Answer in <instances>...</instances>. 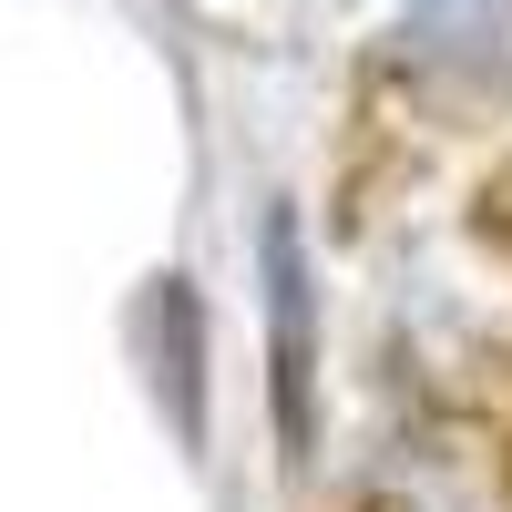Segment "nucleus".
<instances>
[{
    "mask_svg": "<svg viewBox=\"0 0 512 512\" xmlns=\"http://www.w3.org/2000/svg\"><path fill=\"white\" fill-rule=\"evenodd\" d=\"M256 256H267L277 451H287V472H308V441H318V277H308V236H297L287 205H267V226H256Z\"/></svg>",
    "mask_w": 512,
    "mask_h": 512,
    "instance_id": "nucleus-1",
    "label": "nucleus"
},
{
    "mask_svg": "<svg viewBox=\"0 0 512 512\" xmlns=\"http://www.w3.org/2000/svg\"><path fill=\"white\" fill-rule=\"evenodd\" d=\"M154 297H164V318H175V369H164V379H175V431H185V451H195V441H205V379H195V287H185V277H164Z\"/></svg>",
    "mask_w": 512,
    "mask_h": 512,
    "instance_id": "nucleus-2",
    "label": "nucleus"
}]
</instances>
